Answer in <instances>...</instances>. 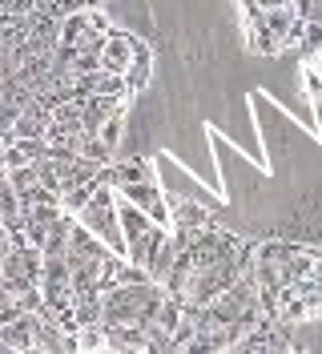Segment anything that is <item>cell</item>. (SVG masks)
<instances>
[{
	"instance_id": "cell-1",
	"label": "cell",
	"mask_w": 322,
	"mask_h": 354,
	"mask_svg": "<svg viewBox=\"0 0 322 354\" xmlns=\"http://www.w3.org/2000/svg\"><path fill=\"white\" fill-rule=\"evenodd\" d=\"M238 250H242V238L226 234V230H214V225H206V230H197V234H193V242L186 245L181 254L190 258L193 270H202V266H214V262L234 258Z\"/></svg>"
},
{
	"instance_id": "cell-2",
	"label": "cell",
	"mask_w": 322,
	"mask_h": 354,
	"mask_svg": "<svg viewBox=\"0 0 322 354\" xmlns=\"http://www.w3.org/2000/svg\"><path fill=\"white\" fill-rule=\"evenodd\" d=\"M41 334H44V314L37 310H24L21 318L12 322H0V346L12 354H41Z\"/></svg>"
},
{
	"instance_id": "cell-3",
	"label": "cell",
	"mask_w": 322,
	"mask_h": 354,
	"mask_svg": "<svg viewBox=\"0 0 322 354\" xmlns=\"http://www.w3.org/2000/svg\"><path fill=\"white\" fill-rule=\"evenodd\" d=\"M117 194L125 201H133V205H141L157 225H173V205H170V194L161 189V181H129Z\"/></svg>"
},
{
	"instance_id": "cell-4",
	"label": "cell",
	"mask_w": 322,
	"mask_h": 354,
	"mask_svg": "<svg viewBox=\"0 0 322 354\" xmlns=\"http://www.w3.org/2000/svg\"><path fill=\"white\" fill-rule=\"evenodd\" d=\"M137 41H141V37H129V32H121V28H113V32L105 37V48H101V68L125 77L129 65H133V57H137Z\"/></svg>"
},
{
	"instance_id": "cell-5",
	"label": "cell",
	"mask_w": 322,
	"mask_h": 354,
	"mask_svg": "<svg viewBox=\"0 0 322 354\" xmlns=\"http://www.w3.org/2000/svg\"><path fill=\"white\" fill-rule=\"evenodd\" d=\"M105 181H113L117 189L129 181H157V165H153V157H125L105 169Z\"/></svg>"
},
{
	"instance_id": "cell-6",
	"label": "cell",
	"mask_w": 322,
	"mask_h": 354,
	"mask_svg": "<svg viewBox=\"0 0 322 354\" xmlns=\"http://www.w3.org/2000/svg\"><path fill=\"white\" fill-rule=\"evenodd\" d=\"M170 205H173V225L170 230H206V225H210V209H206L202 201L170 198Z\"/></svg>"
},
{
	"instance_id": "cell-7",
	"label": "cell",
	"mask_w": 322,
	"mask_h": 354,
	"mask_svg": "<svg viewBox=\"0 0 322 354\" xmlns=\"http://www.w3.org/2000/svg\"><path fill=\"white\" fill-rule=\"evenodd\" d=\"M117 109V101L105 97V93H93L81 101V117H85V133H101V125L109 121V113Z\"/></svg>"
},
{
	"instance_id": "cell-8",
	"label": "cell",
	"mask_w": 322,
	"mask_h": 354,
	"mask_svg": "<svg viewBox=\"0 0 322 354\" xmlns=\"http://www.w3.org/2000/svg\"><path fill=\"white\" fill-rule=\"evenodd\" d=\"M129 88H133V97L141 93V88L150 85V77H153V48L145 41H137V57H133V65H129Z\"/></svg>"
},
{
	"instance_id": "cell-9",
	"label": "cell",
	"mask_w": 322,
	"mask_h": 354,
	"mask_svg": "<svg viewBox=\"0 0 322 354\" xmlns=\"http://www.w3.org/2000/svg\"><path fill=\"white\" fill-rule=\"evenodd\" d=\"M302 53L314 57L322 53V21H306V37H302Z\"/></svg>"
},
{
	"instance_id": "cell-10",
	"label": "cell",
	"mask_w": 322,
	"mask_h": 354,
	"mask_svg": "<svg viewBox=\"0 0 322 354\" xmlns=\"http://www.w3.org/2000/svg\"><path fill=\"white\" fill-rule=\"evenodd\" d=\"M310 21H322V0H310Z\"/></svg>"
},
{
	"instance_id": "cell-11",
	"label": "cell",
	"mask_w": 322,
	"mask_h": 354,
	"mask_svg": "<svg viewBox=\"0 0 322 354\" xmlns=\"http://www.w3.org/2000/svg\"><path fill=\"white\" fill-rule=\"evenodd\" d=\"M258 4H262V8L270 12V8H282V4H290V0H258Z\"/></svg>"
},
{
	"instance_id": "cell-12",
	"label": "cell",
	"mask_w": 322,
	"mask_h": 354,
	"mask_svg": "<svg viewBox=\"0 0 322 354\" xmlns=\"http://www.w3.org/2000/svg\"><path fill=\"white\" fill-rule=\"evenodd\" d=\"M306 61H310V65H314V68L322 73V53H314V57H306Z\"/></svg>"
}]
</instances>
